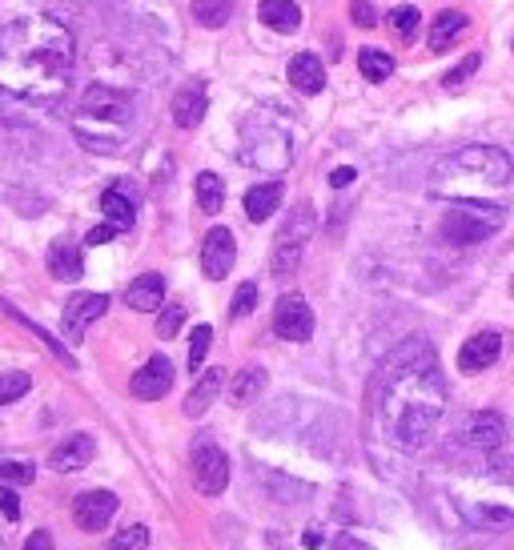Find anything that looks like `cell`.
<instances>
[{
	"label": "cell",
	"mask_w": 514,
	"mask_h": 550,
	"mask_svg": "<svg viewBox=\"0 0 514 550\" xmlns=\"http://www.w3.org/2000/svg\"><path fill=\"white\" fill-rule=\"evenodd\" d=\"M77 41L57 17H21L0 29V89L21 101H61L73 85Z\"/></svg>",
	"instance_id": "6da1fadb"
},
{
	"label": "cell",
	"mask_w": 514,
	"mask_h": 550,
	"mask_svg": "<svg viewBox=\"0 0 514 550\" xmlns=\"http://www.w3.org/2000/svg\"><path fill=\"white\" fill-rule=\"evenodd\" d=\"M378 414H382L386 438L402 450H422L434 438V426L446 414V382L438 374L434 350L422 338L406 342L390 358L382 374Z\"/></svg>",
	"instance_id": "7a4b0ae2"
},
{
	"label": "cell",
	"mask_w": 514,
	"mask_h": 550,
	"mask_svg": "<svg viewBox=\"0 0 514 550\" xmlns=\"http://www.w3.org/2000/svg\"><path fill=\"white\" fill-rule=\"evenodd\" d=\"M510 157L498 145H466L446 153L430 173V193L442 201H490L510 185Z\"/></svg>",
	"instance_id": "3957f363"
},
{
	"label": "cell",
	"mask_w": 514,
	"mask_h": 550,
	"mask_svg": "<svg viewBox=\"0 0 514 550\" xmlns=\"http://www.w3.org/2000/svg\"><path fill=\"white\" fill-rule=\"evenodd\" d=\"M133 97L109 85H89L81 97V113L73 117V133L93 153H117L129 137Z\"/></svg>",
	"instance_id": "277c9868"
},
{
	"label": "cell",
	"mask_w": 514,
	"mask_h": 550,
	"mask_svg": "<svg viewBox=\"0 0 514 550\" xmlns=\"http://www.w3.org/2000/svg\"><path fill=\"white\" fill-rule=\"evenodd\" d=\"M314 233V205L302 201L286 213L278 237H274V257H270V269L274 278H294L298 265H302V253H306V241Z\"/></svg>",
	"instance_id": "5b68a950"
},
{
	"label": "cell",
	"mask_w": 514,
	"mask_h": 550,
	"mask_svg": "<svg viewBox=\"0 0 514 550\" xmlns=\"http://www.w3.org/2000/svg\"><path fill=\"white\" fill-rule=\"evenodd\" d=\"M502 225V209L490 201H454L450 213L442 217V237L454 245H474L486 241L490 233H498Z\"/></svg>",
	"instance_id": "8992f818"
},
{
	"label": "cell",
	"mask_w": 514,
	"mask_h": 550,
	"mask_svg": "<svg viewBox=\"0 0 514 550\" xmlns=\"http://www.w3.org/2000/svg\"><path fill=\"white\" fill-rule=\"evenodd\" d=\"M189 470H193V486L197 494L205 498H217L225 486H229V458L217 442L209 438H197L193 450H189Z\"/></svg>",
	"instance_id": "52a82bcc"
},
{
	"label": "cell",
	"mask_w": 514,
	"mask_h": 550,
	"mask_svg": "<svg viewBox=\"0 0 514 550\" xmlns=\"http://www.w3.org/2000/svg\"><path fill=\"white\" fill-rule=\"evenodd\" d=\"M274 334L286 338V342H310L314 338V310H310V302L298 298V294H286L274 306Z\"/></svg>",
	"instance_id": "ba28073f"
},
{
	"label": "cell",
	"mask_w": 514,
	"mask_h": 550,
	"mask_svg": "<svg viewBox=\"0 0 514 550\" xmlns=\"http://www.w3.org/2000/svg\"><path fill=\"white\" fill-rule=\"evenodd\" d=\"M237 261V245H233V233L225 225H213L205 233V245H201V269H205V278L209 282H221L229 278V269Z\"/></svg>",
	"instance_id": "9c48e42d"
},
{
	"label": "cell",
	"mask_w": 514,
	"mask_h": 550,
	"mask_svg": "<svg viewBox=\"0 0 514 550\" xmlns=\"http://www.w3.org/2000/svg\"><path fill=\"white\" fill-rule=\"evenodd\" d=\"M113 514H117V494L113 490H85L73 502V522L89 534H101L113 522Z\"/></svg>",
	"instance_id": "30bf717a"
},
{
	"label": "cell",
	"mask_w": 514,
	"mask_h": 550,
	"mask_svg": "<svg viewBox=\"0 0 514 550\" xmlns=\"http://www.w3.org/2000/svg\"><path fill=\"white\" fill-rule=\"evenodd\" d=\"M129 390H133V398H141V402H157V398H165V394L173 390V362H169L165 354H153V358L133 374Z\"/></svg>",
	"instance_id": "8fae6325"
},
{
	"label": "cell",
	"mask_w": 514,
	"mask_h": 550,
	"mask_svg": "<svg viewBox=\"0 0 514 550\" xmlns=\"http://www.w3.org/2000/svg\"><path fill=\"white\" fill-rule=\"evenodd\" d=\"M105 310H109V298H105V294H73V298L65 302L61 326H65L69 338H81L97 318H105Z\"/></svg>",
	"instance_id": "7c38bea8"
},
{
	"label": "cell",
	"mask_w": 514,
	"mask_h": 550,
	"mask_svg": "<svg viewBox=\"0 0 514 550\" xmlns=\"http://www.w3.org/2000/svg\"><path fill=\"white\" fill-rule=\"evenodd\" d=\"M498 354H502V338L494 330H482V334L466 338V346L458 350V370L462 374H482L498 362Z\"/></svg>",
	"instance_id": "4fadbf2b"
},
{
	"label": "cell",
	"mask_w": 514,
	"mask_h": 550,
	"mask_svg": "<svg viewBox=\"0 0 514 550\" xmlns=\"http://www.w3.org/2000/svg\"><path fill=\"white\" fill-rule=\"evenodd\" d=\"M462 438H466L474 450H482V454L502 450V446H506V422H502L494 410H482V414H474V418L466 422Z\"/></svg>",
	"instance_id": "5bb4252c"
},
{
	"label": "cell",
	"mask_w": 514,
	"mask_h": 550,
	"mask_svg": "<svg viewBox=\"0 0 514 550\" xmlns=\"http://www.w3.org/2000/svg\"><path fill=\"white\" fill-rule=\"evenodd\" d=\"M205 109H209V97H205L201 81H189V85L177 89V97H173V121H177V129H197L201 117H205Z\"/></svg>",
	"instance_id": "9a60e30c"
},
{
	"label": "cell",
	"mask_w": 514,
	"mask_h": 550,
	"mask_svg": "<svg viewBox=\"0 0 514 550\" xmlns=\"http://www.w3.org/2000/svg\"><path fill=\"white\" fill-rule=\"evenodd\" d=\"M93 454H97V442H93L89 434H73V438H65V442L49 454V466H53L57 474H73V470L89 466Z\"/></svg>",
	"instance_id": "2e32d148"
},
{
	"label": "cell",
	"mask_w": 514,
	"mask_h": 550,
	"mask_svg": "<svg viewBox=\"0 0 514 550\" xmlns=\"http://www.w3.org/2000/svg\"><path fill=\"white\" fill-rule=\"evenodd\" d=\"M290 85H294L298 93H306V97H318V93L326 89V65H322V57L298 53V57L290 61Z\"/></svg>",
	"instance_id": "e0dca14e"
},
{
	"label": "cell",
	"mask_w": 514,
	"mask_h": 550,
	"mask_svg": "<svg viewBox=\"0 0 514 550\" xmlns=\"http://www.w3.org/2000/svg\"><path fill=\"white\" fill-rule=\"evenodd\" d=\"M161 302H165V278H161V273H141V278L125 290V306L137 310V314L161 310Z\"/></svg>",
	"instance_id": "ac0fdd59"
},
{
	"label": "cell",
	"mask_w": 514,
	"mask_h": 550,
	"mask_svg": "<svg viewBox=\"0 0 514 550\" xmlns=\"http://www.w3.org/2000/svg\"><path fill=\"white\" fill-rule=\"evenodd\" d=\"M282 197H286V185H282V181L253 185V189L245 193V217H249V221H270L274 209L282 205Z\"/></svg>",
	"instance_id": "d6986e66"
},
{
	"label": "cell",
	"mask_w": 514,
	"mask_h": 550,
	"mask_svg": "<svg viewBox=\"0 0 514 550\" xmlns=\"http://www.w3.org/2000/svg\"><path fill=\"white\" fill-rule=\"evenodd\" d=\"M101 209H105V217H109V225H113L117 233L133 229V221H137V205H133V197L125 193V185L105 189V193H101Z\"/></svg>",
	"instance_id": "ffe728a7"
},
{
	"label": "cell",
	"mask_w": 514,
	"mask_h": 550,
	"mask_svg": "<svg viewBox=\"0 0 514 550\" xmlns=\"http://www.w3.org/2000/svg\"><path fill=\"white\" fill-rule=\"evenodd\" d=\"M81 245L77 241H57L53 249H49V273L57 282H77L81 278Z\"/></svg>",
	"instance_id": "44dd1931"
},
{
	"label": "cell",
	"mask_w": 514,
	"mask_h": 550,
	"mask_svg": "<svg viewBox=\"0 0 514 550\" xmlns=\"http://www.w3.org/2000/svg\"><path fill=\"white\" fill-rule=\"evenodd\" d=\"M458 33H466V13H458V9H446V13H438L434 17V25H430V53H446L454 41H458Z\"/></svg>",
	"instance_id": "7402d4cb"
},
{
	"label": "cell",
	"mask_w": 514,
	"mask_h": 550,
	"mask_svg": "<svg viewBox=\"0 0 514 550\" xmlns=\"http://www.w3.org/2000/svg\"><path fill=\"white\" fill-rule=\"evenodd\" d=\"M221 382H225V374H221V370L201 374V378H197V386H193V394L185 398V414H189V418L209 414V406H213V402H217V394H221Z\"/></svg>",
	"instance_id": "603a6c76"
},
{
	"label": "cell",
	"mask_w": 514,
	"mask_h": 550,
	"mask_svg": "<svg viewBox=\"0 0 514 550\" xmlns=\"http://www.w3.org/2000/svg\"><path fill=\"white\" fill-rule=\"evenodd\" d=\"M262 21L274 29V33H294L302 25V9L294 5V0H262Z\"/></svg>",
	"instance_id": "cb8c5ba5"
},
{
	"label": "cell",
	"mask_w": 514,
	"mask_h": 550,
	"mask_svg": "<svg viewBox=\"0 0 514 550\" xmlns=\"http://www.w3.org/2000/svg\"><path fill=\"white\" fill-rule=\"evenodd\" d=\"M262 390H266V370H262V366H245V370L233 378V386H229V402H233V406H249Z\"/></svg>",
	"instance_id": "d4e9b609"
},
{
	"label": "cell",
	"mask_w": 514,
	"mask_h": 550,
	"mask_svg": "<svg viewBox=\"0 0 514 550\" xmlns=\"http://www.w3.org/2000/svg\"><path fill=\"white\" fill-rule=\"evenodd\" d=\"M189 9H193V21L201 29H221L233 17V0H193Z\"/></svg>",
	"instance_id": "484cf974"
},
{
	"label": "cell",
	"mask_w": 514,
	"mask_h": 550,
	"mask_svg": "<svg viewBox=\"0 0 514 550\" xmlns=\"http://www.w3.org/2000/svg\"><path fill=\"white\" fill-rule=\"evenodd\" d=\"M466 522L478 526V530H514V510H506V506H470Z\"/></svg>",
	"instance_id": "4316f807"
},
{
	"label": "cell",
	"mask_w": 514,
	"mask_h": 550,
	"mask_svg": "<svg viewBox=\"0 0 514 550\" xmlns=\"http://www.w3.org/2000/svg\"><path fill=\"white\" fill-rule=\"evenodd\" d=\"M358 69H362V77H366V81L382 85V81L394 73V57H390V53H382V49H362V53H358Z\"/></svg>",
	"instance_id": "83f0119b"
},
{
	"label": "cell",
	"mask_w": 514,
	"mask_h": 550,
	"mask_svg": "<svg viewBox=\"0 0 514 550\" xmlns=\"http://www.w3.org/2000/svg\"><path fill=\"white\" fill-rule=\"evenodd\" d=\"M197 205L205 213H221V205H225V181L217 173H197Z\"/></svg>",
	"instance_id": "f1b7e54d"
},
{
	"label": "cell",
	"mask_w": 514,
	"mask_h": 550,
	"mask_svg": "<svg viewBox=\"0 0 514 550\" xmlns=\"http://www.w3.org/2000/svg\"><path fill=\"white\" fill-rule=\"evenodd\" d=\"M0 310H9V314H13V318H17V322H21V326H25V330H33V334H37V338H41V342H45V346H49V350H53V354H57V358H61V362H65V366H69V370H73V366H77V362H73V354H69V350H65V346H61V342H57V338H53V334H49V330H41V326H37V322H29V318H25V314H21V310H13V306H5V302H0Z\"/></svg>",
	"instance_id": "f546056e"
},
{
	"label": "cell",
	"mask_w": 514,
	"mask_h": 550,
	"mask_svg": "<svg viewBox=\"0 0 514 550\" xmlns=\"http://www.w3.org/2000/svg\"><path fill=\"white\" fill-rule=\"evenodd\" d=\"M33 462H17V458H0V486H25L33 482Z\"/></svg>",
	"instance_id": "4dcf8cb0"
},
{
	"label": "cell",
	"mask_w": 514,
	"mask_h": 550,
	"mask_svg": "<svg viewBox=\"0 0 514 550\" xmlns=\"http://www.w3.org/2000/svg\"><path fill=\"white\" fill-rule=\"evenodd\" d=\"M418 21H422V13H418L414 5H398V9H390V29H394L402 41L418 33Z\"/></svg>",
	"instance_id": "1f68e13d"
},
{
	"label": "cell",
	"mask_w": 514,
	"mask_h": 550,
	"mask_svg": "<svg viewBox=\"0 0 514 550\" xmlns=\"http://www.w3.org/2000/svg\"><path fill=\"white\" fill-rule=\"evenodd\" d=\"M29 390H33V378H29V374H0V406L25 398Z\"/></svg>",
	"instance_id": "d6a6232c"
},
{
	"label": "cell",
	"mask_w": 514,
	"mask_h": 550,
	"mask_svg": "<svg viewBox=\"0 0 514 550\" xmlns=\"http://www.w3.org/2000/svg\"><path fill=\"white\" fill-rule=\"evenodd\" d=\"M253 306H257V286H253V282H241V290H237L233 302H229V318L241 322V318L253 314Z\"/></svg>",
	"instance_id": "836d02e7"
},
{
	"label": "cell",
	"mask_w": 514,
	"mask_h": 550,
	"mask_svg": "<svg viewBox=\"0 0 514 550\" xmlns=\"http://www.w3.org/2000/svg\"><path fill=\"white\" fill-rule=\"evenodd\" d=\"M209 346H213V330H209V326H197L193 338H189V370H201V366H205Z\"/></svg>",
	"instance_id": "e575fe53"
},
{
	"label": "cell",
	"mask_w": 514,
	"mask_h": 550,
	"mask_svg": "<svg viewBox=\"0 0 514 550\" xmlns=\"http://www.w3.org/2000/svg\"><path fill=\"white\" fill-rule=\"evenodd\" d=\"M145 546H149V526H125L109 542V550H145Z\"/></svg>",
	"instance_id": "d590c367"
},
{
	"label": "cell",
	"mask_w": 514,
	"mask_h": 550,
	"mask_svg": "<svg viewBox=\"0 0 514 550\" xmlns=\"http://www.w3.org/2000/svg\"><path fill=\"white\" fill-rule=\"evenodd\" d=\"M185 326V306H165L157 318V338H177Z\"/></svg>",
	"instance_id": "8d00e7d4"
},
{
	"label": "cell",
	"mask_w": 514,
	"mask_h": 550,
	"mask_svg": "<svg viewBox=\"0 0 514 550\" xmlns=\"http://www.w3.org/2000/svg\"><path fill=\"white\" fill-rule=\"evenodd\" d=\"M478 65H482V57H478V53H470L466 61H458V65L446 73V81H442V85H446V89H458L462 81H470V77H474V69H478Z\"/></svg>",
	"instance_id": "74e56055"
},
{
	"label": "cell",
	"mask_w": 514,
	"mask_h": 550,
	"mask_svg": "<svg viewBox=\"0 0 514 550\" xmlns=\"http://www.w3.org/2000/svg\"><path fill=\"white\" fill-rule=\"evenodd\" d=\"M350 21H354L358 29H374V25H378V13H374L370 0H350Z\"/></svg>",
	"instance_id": "f35d334b"
},
{
	"label": "cell",
	"mask_w": 514,
	"mask_h": 550,
	"mask_svg": "<svg viewBox=\"0 0 514 550\" xmlns=\"http://www.w3.org/2000/svg\"><path fill=\"white\" fill-rule=\"evenodd\" d=\"M0 514L5 518H21V498L13 486H0Z\"/></svg>",
	"instance_id": "ab89813d"
},
{
	"label": "cell",
	"mask_w": 514,
	"mask_h": 550,
	"mask_svg": "<svg viewBox=\"0 0 514 550\" xmlns=\"http://www.w3.org/2000/svg\"><path fill=\"white\" fill-rule=\"evenodd\" d=\"M21 550H53V534H49V530H33Z\"/></svg>",
	"instance_id": "60d3db41"
},
{
	"label": "cell",
	"mask_w": 514,
	"mask_h": 550,
	"mask_svg": "<svg viewBox=\"0 0 514 550\" xmlns=\"http://www.w3.org/2000/svg\"><path fill=\"white\" fill-rule=\"evenodd\" d=\"M109 237H117V229H113V225H97V229H89L85 241H89V245H105Z\"/></svg>",
	"instance_id": "b9f144b4"
},
{
	"label": "cell",
	"mask_w": 514,
	"mask_h": 550,
	"mask_svg": "<svg viewBox=\"0 0 514 550\" xmlns=\"http://www.w3.org/2000/svg\"><path fill=\"white\" fill-rule=\"evenodd\" d=\"M350 181H354V169H350V165H342V169L330 173V185H334V189H342V185H350Z\"/></svg>",
	"instance_id": "7bdbcfd3"
},
{
	"label": "cell",
	"mask_w": 514,
	"mask_h": 550,
	"mask_svg": "<svg viewBox=\"0 0 514 550\" xmlns=\"http://www.w3.org/2000/svg\"><path fill=\"white\" fill-rule=\"evenodd\" d=\"M330 550H366V546H362L358 538H350V534H342V538H338V542H334Z\"/></svg>",
	"instance_id": "ee69618b"
},
{
	"label": "cell",
	"mask_w": 514,
	"mask_h": 550,
	"mask_svg": "<svg viewBox=\"0 0 514 550\" xmlns=\"http://www.w3.org/2000/svg\"><path fill=\"white\" fill-rule=\"evenodd\" d=\"M510 294H514V286H510Z\"/></svg>",
	"instance_id": "f6af8a7d"
}]
</instances>
